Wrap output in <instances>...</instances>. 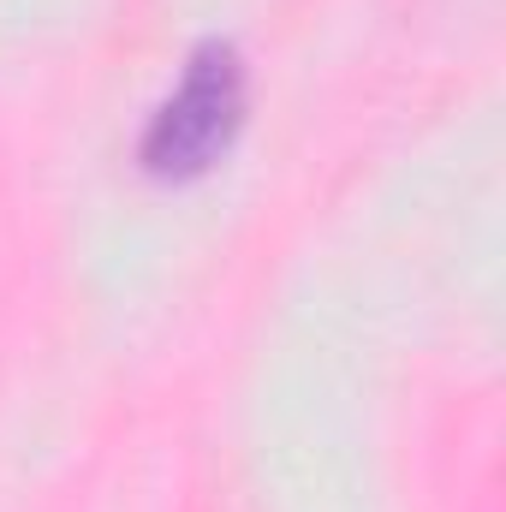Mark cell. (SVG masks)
I'll return each mask as SVG.
<instances>
[{
	"label": "cell",
	"mask_w": 506,
	"mask_h": 512,
	"mask_svg": "<svg viewBox=\"0 0 506 512\" xmlns=\"http://www.w3.org/2000/svg\"><path fill=\"white\" fill-rule=\"evenodd\" d=\"M251 120V66L239 42L209 36L185 54L173 90L149 108L137 137V167L161 185H191L215 173Z\"/></svg>",
	"instance_id": "6da1fadb"
}]
</instances>
